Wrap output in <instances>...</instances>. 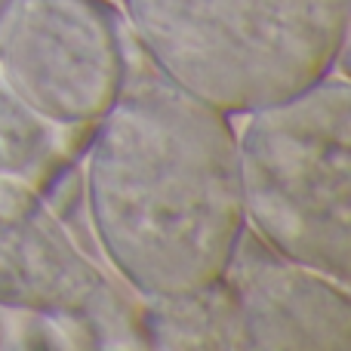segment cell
<instances>
[{
    "label": "cell",
    "instance_id": "obj_1",
    "mask_svg": "<svg viewBox=\"0 0 351 351\" xmlns=\"http://www.w3.org/2000/svg\"><path fill=\"white\" fill-rule=\"evenodd\" d=\"M90 222L139 296L222 278L247 228L228 114L173 84L130 34L127 80L84 154Z\"/></svg>",
    "mask_w": 351,
    "mask_h": 351
},
{
    "label": "cell",
    "instance_id": "obj_2",
    "mask_svg": "<svg viewBox=\"0 0 351 351\" xmlns=\"http://www.w3.org/2000/svg\"><path fill=\"white\" fill-rule=\"evenodd\" d=\"M148 59L222 114L305 93L339 65L351 0H121Z\"/></svg>",
    "mask_w": 351,
    "mask_h": 351
},
{
    "label": "cell",
    "instance_id": "obj_3",
    "mask_svg": "<svg viewBox=\"0 0 351 351\" xmlns=\"http://www.w3.org/2000/svg\"><path fill=\"white\" fill-rule=\"evenodd\" d=\"M243 216L280 256L348 287L351 90L324 77L250 114L237 136Z\"/></svg>",
    "mask_w": 351,
    "mask_h": 351
},
{
    "label": "cell",
    "instance_id": "obj_4",
    "mask_svg": "<svg viewBox=\"0 0 351 351\" xmlns=\"http://www.w3.org/2000/svg\"><path fill=\"white\" fill-rule=\"evenodd\" d=\"M130 65V28L114 0H16L0 25V77L65 127L99 123Z\"/></svg>",
    "mask_w": 351,
    "mask_h": 351
},
{
    "label": "cell",
    "instance_id": "obj_5",
    "mask_svg": "<svg viewBox=\"0 0 351 351\" xmlns=\"http://www.w3.org/2000/svg\"><path fill=\"white\" fill-rule=\"evenodd\" d=\"M0 311L53 324L74 348H145L139 305L74 247L47 200L0 216Z\"/></svg>",
    "mask_w": 351,
    "mask_h": 351
},
{
    "label": "cell",
    "instance_id": "obj_6",
    "mask_svg": "<svg viewBox=\"0 0 351 351\" xmlns=\"http://www.w3.org/2000/svg\"><path fill=\"white\" fill-rule=\"evenodd\" d=\"M222 280L237 299L247 348L348 351V287L280 256L250 228L241 231Z\"/></svg>",
    "mask_w": 351,
    "mask_h": 351
},
{
    "label": "cell",
    "instance_id": "obj_7",
    "mask_svg": "<svg viewBox=\"0 0 351 351\" xmlns=\"http://www.w3.org/2000/svg\"><path fill=\"white\" fill-rule=\"evenodd\" d=\"M93 133L96 123L65 127L43 117L0 77V173L28 182L47 204L84 160Z\"/></svg>",
    "mask_w": 351,
    "mask_h": 351
},
{
    "label": "cell",
    "instance_id": "obj_8",
    "mask_svg": "<svg viewBox=\"0 0 351 351\" xmlns=\"http://www.w3.org/2000/svg\"><path fill=\"white\" fill-rule=\"evenodd\" d=\"M139 330L145 348L247 351L237 299L222 278L176 296H142Z\"/></svg>",
    "mask_w": 351,
    "mask_h": 351
},
{
    "label": "cell",
    "instance_id": "obj_9",
    "mask_svg": "<svg viewBox=\"0 0 351 351\" xmlns=\"http://www.w3.org/2000/svg\"><path fill=\"white\" fill-rule=\"evenodd\" d=\"M12 3H16V0H0V25H3V19H6V12H10Z\"/></svg>",
    "mask_w": 351,
    "mask_h": 351
}]
</instances>
